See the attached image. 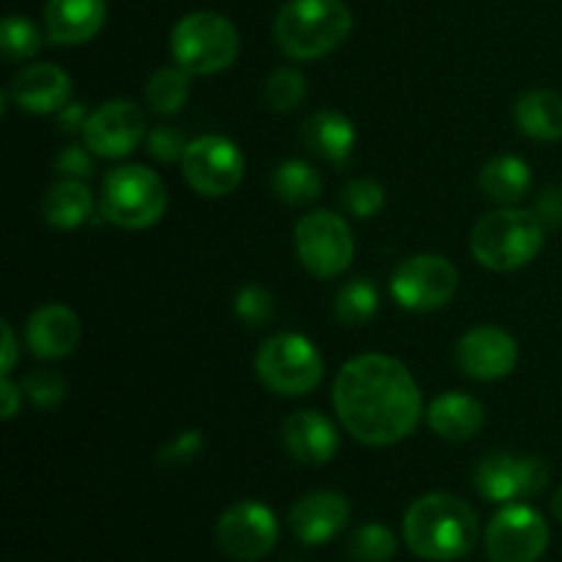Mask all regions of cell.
Listing matches in <instances>:
<instances>
[{
	"label": "cell",
	"instance_id": "1",
	"mask_svg": "<svg viewBox=\"0 0 562 562\" xmlns=\"http://www.w3.org/2000/svg\"><path fill=\"white\" fill-rule=\"evenodd\" d=\"M333 404L346 431L368 448L404 442L426 415L420 384L390 355H360L344 362L333 382Z\"/></svg>",
	"mask_w": 562,
	"mask_h": 562
},
{
	"label": "cell",
	"instance_id": "2",
	"mask_svg": "<svg viewBox=\"0 0 562 562\" xmlns=\"http://www.w3.org/2000/svg\"><path fill=\"white\" fill-rule=\"evenodd\" d=\"M481 538V521L470 503L448 492L423 494L404 516V541L412 554L434 562L467 558Z\"/></svg>",
	"mask_w": 562,
	"mask_h": 562
},
{
	"label": "cell",
	"instance_id": "3",
	"mask_svg": "<svg viewBox=\"0 0 562 562\" xmlns=\"http://www.w3.org/2000/svg\"><path fill=\"white\" fill-rule=\"evenodd\" d=\"M355 31L344 0H285L274 16V42L291 60H318L335 53Z\"/></svg>",
	"mask_w": 562,
	"mask_h": 562
},
{
	"label": "cell",
	"instance_id": "4",
	"mask_svg": "<svg viewBox=\"0 0 562 562\" xmlns=\"http://www.w3.org/2000/svg\"><path fill=\"white\" fill-rule=\"evenodd\" d=\"M547 245V225L536 212L499 206L483 214L470 234V250L481 267L492 272H516L538 258Z\"/></svg>",
	"mask_w": 562,
	"mask_h": 562
},
{
	"label": "cell",
	"instance_id": "5",
	"mask_svg": "<svg viewBox=\"0 0 562 562\" xmlns=\"http://www.w3.org/2000/svg\"><path fill=\"white\" fill-rule=\"evenodd\" d=\"M170 55L190 75H220L239 58V31L217 11H192L170 31Z\"/></svg>",
	"mask_w": 562,
	"mask_h": 562
},
{
	"label": "cell",
	"instance_id": "6",
	"mask_svg": "<svg viewBox=\"0 0 562 562\" xmlns=\"http://www.w3.org/2000/svg\"><path fill=\"white\" fill-rule=\"evenodd\" d=\"M168 190L146 165H121L102 179L99 212L124 231H146L165 217Z\"/></svg>",
	"mask_w": 562,
	"mask_h": 562
},
{
	"label": "cell",
	"instance_id": "7",
	"mask_svg": "<svg viewBox=\"0 0 562 562\" xmlns=\"http://www.w3.org/2000/svg\"><path fill=\"white\" fill-rule=\"evenodd\" d=\"M256 376L280 398H302L322 384L324 357L305 335L278 333L258 346Z\"/></svg>",
	"mask_w": 562,
	"mask_h": 562
},
{
	"label": "cell",
	"instance_id": "8",
	"mask_svg": "<svg viewBox=\"0 0 562 562\" xmlns=\"http://www.w3.org/2000/svg\"><path fill=\"white\" fill-rule=\"evenodd\" d=\"M355 234L340 214L316 209L296 223L294 252L313 278L333 280L346 274L355 261Z\"/></svg>",
	"mask_w": 562,
	"mask_h": 562
},
{
	"label": "cell",
	"instance_id": "9",
	"mask_svg": "<svg viewBox=\"0 0 562 562\" xmlns=\"http://www.w3.org/2000/svg\"><path fill=\"white\" fill-rule=\"evenodd\" d=\"M459 291V269L437 252H417L393 269L390 294L404 311L431 313L448 305Z\"/></svg>",
	"mask_w": 562,
	"mask_h": 562
},
{
	"label": "cell",
	"instance_id": "10",
	"mask_svg": "<svg viewBox=\"0 0 562 562\" xmlns=\"http://www.w3.org/2000/svg\"><path fill=\"white\" fill-rule=\"evenodd\" d=\"M472 481L477 494L488 503H525L547 492L549 467L541 456L494 450L477 461Z\"/></svg>",
	"mask_w": 562,
	"mask_h": 562
},
{
	"label": "cell",
	"instance_id": "11",
	"mask_svg": "<svg viewBox=\"0 0 562 562\" xmlns=\"http://www.w3.org/2000/svg\"><path fill=\"white\" fill-rule=\"evenodd\" d=\"M552 532L547 519L527 503H508L488 521L483 547L492 562H538L547 554Z\"/></svg>",
	"mask_w": 562,
	"mask_h": 562
},
{
	"label": "cell",
	"instance_id": "12",
	"mask_svg": "<svg viewBox=\"0 0 562 562\" xmlns=\"http://www.w3.org/2000/svg\"><path fill=\"white\" fill-rule=\"evenodd\" d=\"M181 173L198 195L225 198L245 179V154L228 137L201 135L187 146Z\"/></svg>",
	"mask_w": 562,
	"mask_h": 562
},
{
	"label": "cell",
	"instance_id": "13",
	"mask_svg": "<svg viewBox=\"0 0 562 562\" xmlns=\"http://www.w3.org/2000/svg\"><path fill=\"white\" fill-rule=\"evenodd\" d=\"M280 538L278 516L256 499H241L217 519V543L231 560L258 562L267 558Z\"/></svg>",
	"mask_w": 562,
	"mask_h": 562
},
{
	"label": "cell",
	"instance_id": "14",
	"mask_svg": "<svg viewBox=\"0 0 562 562\" xmlns=\"http://www.w3.org/2000/svg\"><path fill=\"white\" fill-rule=\"evenodd\" d=\"M146 115L130 99H110L91 110L82 140L91 148L93 157L124 159L146 143Z\"/></svg>",
	"mask_w": 562,
	"mask_h": 562
},
{
	"label": "cell",
	"instance_id": "15",
	"mask_svg": "<svg viewBox=\"0 0 562 562\" xmlns=\"http://www.w3.org/2000/svg\"><path fill=\"white\" fill-rule=\"evenodd\" d=\"M519 362V344L510 333L494 324L467 329L456 344V366L475 382H497L514 373Z\"/></svg>",
	"mask_w": 562,
	"mask_h": 562
},
{
	"label": "cell",
	"instance_id": "16",
	"mask_svg": "<svg viewBox=\"0 0 562 562\" xmlns=\"http://www.w3.org/2000/svg\"><path fill=\"white\" fill-rule=\"evenodd\" d=\"M351 519V503L340 492H311L294 503L289 527L305 547H322L346 530Z\"/></svg>",
	"mask_w": 562,
	"mask_h": 562
},
{
	"label": "cell",
	"instance_id": "17",
	"mask_svg": "<svg viewBox=\"0 0 562 562\" xmlns=\"http://www.w3.org/2000/svg\"><path fill=\"white\" fill-rule=\"evenodd\" d=\"M82 338V324L71 307L60 302H47L36 307L25 322V344L38 360H64L75 355Z\"/></svg>",
	"mask_w": 562,
	"mask_h": 562
},
{
	"label": "cell",
	"instance_id": "18",
	"mask_svg": "<svg viewBox=\"0 0 562 562\" xmlns=\"http://www.w3.org/2000/svg\"><path fill=\"white\" fill-rule=\"evenodd\" d=\"M5 91L25 113L55 115L71 102V77L55 64H27L16 71Z\"/></svg>",
	"mask_w": 562,
	"mask_h": 562
},
{
	"label": "cell",
	"instance_id": "19",
	"mask_svg": "<svg viewBox=\"0 0 562 562\" xmlns=\"http://www.w3.org/2000/svg\"><path fill=\"white\" fill-rule=\"evenodd\" d=\"M283 448L305 467H322L338 456L340 434L335 423L318 409H300L285 417Z\"/></svg>",
	"mask_w": 562,
	"mask_h": 562
},
{
	"label": "cell",
	"instance_id": "20",
	"mask_svg": "<svg viewBox=\"0 0 562 562\" xmlns=\"http://www.w3.org/2000/svg\"><path fill=\"white\" fill-rule=\"evenodd\" d=\"M108 22V0H47L44 31L53 44L77 47L99 36Z\"/></svg>",
	"mask_w": 562,
	"mask_h": 562
},
{
	"label": "cell",
	"instance_id": "21",
	"mask_svg": "<svg viewBox=\"0 0 562 562\" xmlns=\"http://www.w3.org/2000/svg\"><path fill=\"white\" fill-rule=\"evenodd\" d=\"M300 137L307 151L322 157L324 162L346 165L355 154L357 126L340 110H316L305 119Z\"/></svg>",
	"mask_w": 562,
	"mask_h": 562
},
{
	"label": "cell",
	"instance_id": "22",
	"mask_svg": "<svg viewBox=\"0 0 562 562\" xmlns=\"http://www.w3.org/2000/svg\"><path fill=\"white\" fill-rule=\"evenodd\" d=\"M426 423L448 442H470L486 423V409L470 393H442L428 404Z\"/></svg>",
	"mask_w": 562,
	"mask_h": 562
},
{
	"label": "cell",
	"instance_id": "23",
	"mask_svg": "<svg viewBox=\"0 0 562 562\" xmlns=\"http://www.w3.org/2000/svg\"><path fill=\"white\" fill-rule=\"evenodd\" d=\"M514 121L530 140L554 143L562 137V97L554 91H527L516 99Z\"/></svg>",
	"mask_w": 562,
	"mask_h": 562
},
{
	"label": "cell",
	"instance_id": "24",
	"mask_svg": "<svg viewBox=\"0 0 562 562\" xmlns=\"http://www.w3.org/2000/svg\"><path fill=\"white\" fill-rule=\"evenodd\" d=\"M93 212V195L86 181L58 179L42 198V217L55 231H75L88 223Z\"/></svg>",
	"mask_w": 562,
	"mask_h": 562
},
{
	"label": "cell",
	"instance_id": "25",
	"mask_svg": "<svg viewBox=\"0 0 562 562\" xmlns=\"http://www.w3.org/2000/svg\"><path fill=\"white\" fill-rule=\"evenodd\" d=\"M477 184L486 192L488 201L499 203V206H516L530 192L532 168L527 165V159L516 157V154H499L483 165Z\"/></svg>",
	"mask_w": 562,
	"mask_h": 562
},
{
	"label": "cell",
	"instance_id": "26",
	"mask_svg": "<svg viewBox=\"0 0 562 562\" xmlns=\"http://www.w3.org/2000/svg\"><path fill=\"white\" fill-rule=\"evenodd\" d=\"M272 190L278 201L289 203V206H307L322 198L324 181L318 170L305 159H285L274 168Z\"/></svg>",
	"mask_w": 562,
	"mask_h": 562
},
{
	"label": "cell",
	"instance_id": "27",
	"mask_svg": "<svg viewBox=\"0 0 562 562\" xmlns=\"http://www.w3.org/2000/svg\"><path fill=\"white\" fill-rule=\"evenodd\" d=\"M190 71L176 66H162L154 71L146 82V104L151 113L157 115H176L184 110L187 99H190Z\"/></svg>",
	"mask_w": 562,
	"mask_h": 562
},
{
	"label": "cell",
	"instance_id": "28",
	"mask_svg": "<svg viewBox=\"0 0 562 562\" xmlns=\"http://www.w3.org/2000/svg\"><path fill=\"white\" fill-rule=\"evenodd\" d=\"M379 313V289L368 278H355L335 294V318L344 327H366Z\"/></svg>",
	"mask_w": 562,
	"mask_h": 562
},
{
	"label": "cell",
	"instance_id": "29",
	"mask_svg": "<svg viewBox=\"0 0 562 562\" xmlns=\"http://www.w3.org/2000/svg\"><path fill=\"white\" fill-rule=\"evenodd\" d=\"M346 552H349L351 562H390L398 552V541L387 525L371 521V525H362L351 532Z\"/></svg>",
	"mask_w": 562,
	"mask_h": 562
},
{
	"label": "cell",
	"instance_id": "30",
	"mask_svg": "<svg viewBox=\"0 0 562 562\" xmlns=\"http://www.w3.org/2000/svg\"><path fill=\"white\" fill-rule=\"evenodd\" d=\"M44 36L27 16L9 14L0 22V53L5 60L16 64V60H27L42 49Z\"/></svg>",
	"mask_w": 562,
	"mask_h": 562
},
{
	"label": "cell",
	"instance_id": "31",
	"mask_svg": "<svg viewBox=\"0 0 562 562\" xmlns=\"http://www.w3.org/2000/svg\"><path fill=\"white\" fill-rule=\"evenodd\" d=\"M307 97V80L302 71L291 69V66H280L269 75L267 86H263V99L274 113H294Z\"/></svg>",
	"mask_w": 562,
	"mask_h": 562
},
{
	"label": "cell",
	"instance_id": "32",
	"mask_svg": "<svg viewBox=\"0 0 562 562\" xmlns=\"http://www.w3.org/2000/svg\"><path fill=\"white\" fill-rule=\"evenodd\" d=\"M340 203H344L351 217L371 220L382 214L384 203H387V192L373 179H351L340 190Z\"/></svg>",
	"mask_w": 562,
	"mask_h": 562
},
{
	"label": "cell",
	"instance_id": "33",
	"mask_svg": "<svg viewBox=\"0 0 562 562\" xmlns=\"http://www.w3.org/2000/svg\"><path fill=\"white\" fill-rule=\"evenodd\" d=\"M22 390H25L27 401L44 412L58 409L66 401V379L53 368H36V371L25 373Z\"/></svg>",
	"mask_w": 562,
	"mask_h": 562
},
{
	"label": "cell",
	"instance_id": "34",
	"mask_svg": "<svg viewBox=\"0 0 562 562\" xmlns=\"http://www.w3.org/2000/svg\"><path fill=\"white\" fill-rule=\"evenodd\" d=\"M234 316L247 327H267L274 316L272 291L258 283H247L234 296Z\"/></svg>",
	"mask_w": 562,
	"mask_h": 562
},
{
	"label": "cell",
	"instance_id": "35",
	"mask_svg": "<svg viewBox=\"0 0 562 562\" xmlns=\"http://www.w3.org/2000/svg\"><path fill=\"white\" fill-rule=\"evenodd\" d=\"M146 151L148 157L157 159V162H181V157H184L187 146H190V140L184 137V132L176 130V126H154V130H148L146 135Z\"/></svg>",
	"mask_w": 562,
	"mask_h": 562
},
{
	"label": "cell",
	"instance_id": "36",
	"mask_svg": "<svg viewBox=\"0 0 562 562\" xmlns=\"http://www.w3.org/2000/svg\"><path fill=\"white\" fill-rule=\"evenodd\" d=\"M203 448H206V439L203 431L198 428H187L179 437L170 439L168 445H162V450L157 453V461L165 467H187L195 459H201Z\"/></svg>",
	"mask_w": 562,
	"mask_h": 562
},
{
	"label": "cell",
	"instance_id": "37",
	"mask_svg": "<svg viewBox=\"0 0 562 562\" xmlns=\"http://www.w3.org/2000/svg\"><path fill=\"white\" fill-rule=\"evenodd\" d=\"M91 148L80 146V143H71V146L60 148L58 157H55V173L60 179H77L86 181L91 179L93 173V159H91Z\"/></svg>",
	"mask_w": 562,
	"mask_h": 562
},
{
	"label": "cell",
	"instance_id": "38",
	"mask_svg": "<svg viewBox=\"0 0 562 562\" xmlns=\"http://www.w3.org/2000/svg\"><path fill=\"white\" fill-rule=\"evenodd\" d=\"M532 212L538 214L547 228H560L562 225V187H547V190L538 195L536 209Z\"/></svg>",
	"mask_w": 562,
	"mask_h": 562
},
{
	"label": "cell",
	"instance_id": "39",
	"mask_svg": "<svg viewBox=\"0 0 562 562\" xmlns=\"http://www.w3.org/2000/svg\"><path fill=\"white\" fill-rule=\"evenodd\" d=\"M88 119H91V110L82 102H69L55 113V124L64 135H82L86 132Z\"/></svg>",
	"mask_w": 562,
	"mask_h": 562
},
{
	"label": "cell",
	"instance_id": "40",
	"mask_svg": "<svg viewBox=\"0 0 562 562\" xmlns=\"http://www.w3.org/2000/svg\"><path fill=\"white\" fill-rule=\"evenodd\" d=\"M22 395H25L22 384H16L11 376L0 379V401H3V406H0V417H3L5 423L14 420V417L20 415Z\"/></svg>",
	"mask_w": 562,
	"mask_h": 562
},
{
	"label": "cell",
	"instance_id": "41",
	"mask_svg": "<svg viewBox=\"0 0 562 562\" xmlns=\"http://www.w3.org/2000/svg\"><path fill=\"white\" fill-rule=\"evenodd\" d=\"M0 333H3V366H0V373L11 376V371L16 368V360H20V344H16L14 327L9 322H0Z\"/></svg>",
	"mask_w": 562,
	"mask_h": 562
},
{
	"label": "cell",
	"instance_id": "42",
	"mask_svg": "<svg viewBox=\"0 0 562 562\" xmlns=\"http://www.w3.org/2000/svg\"><path fill=\"white\" fill-rule=\"evenodd\" d=\"M552 514H554V519L562 521V486L552 494Z\"/></svg>",
	"mask_w": 562,
	"mask_h": 562
}]
</instances>
